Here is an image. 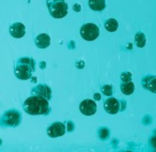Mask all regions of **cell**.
I'll return each instance as SVG.
<instances>
[{"instance_id": "6da1fadb", "label": "cell", "mask_w": 156, "mask_h": 152, "mask_svg": "<svg viewBox=\"0 0 156 152\" xmlns=\"http://www.w3.org/2000/svg\"><path fill=\"white\" fill-rule=\"evenodd\" d=\"M24 111L29 115H48L51 111L49 100L38 95H32L28 97L23 105Z\"/></svg>"}, {"instance_id": "7a4b0ae2", "label": "cell", "mask_w": 156, "mask_h": 152, "mask_svg": "<svg viewBox=\"0 0 156 152\" xmlns=\"http://www.w3.org/2000/svg\"><path fill=\"white\" fill-rule=\"evenodd\" d=\"M36 63L33 58L30 57H22L20 58L15 66V76L21 80H27L32 77L33 72L35 71Z\"/></svg>"}, {"instance_id": "3957f363", "label": "cell", "mask_w": 156, "mask_h": 152, "mask_svg": "<svg viewBox=\"0 0 156 152\" xmlns=\"http://www.w3.org/2000/svg\"><path fill=\"white\" fill-rule=\"evenodd\" d=\"M22 113L17 109H9L0 117V126L15 128L22 122Z\"/></svg>"}, {"instance_id": "277c9868", "label": "cell", "mask_w": 156, "mask_h": 152, "mask_svg": "<svg viewBox=\"0 0 156 152\" xmlns=\"http://www.w3.org/2000/svg\"><path fill=\"white\" fill-rule=\"evenodd\" d=\"M47 6L51 17L61 19L67 15L68 6L66 0H47Z\"/></svg>"}, {"instance_id": "5b68a950", "label": "cell", "mask_w": 156, "mask_h": 152, "mask_svg": "<svg viewBox=\"0 0 156 152\" xmlns=\"http://www.w3.org/2000/svg\"><path fill=\"white\" fill-rule=\"evenodd\" d=\"M80 36L84 40L93 41L95 40L99 36V28L98 26L94 23H85L81 26L80 28Z\"/></svg>"}, {"instance_id": "8992f818", "label": "cell", "mask_w": 156, "mask_h": 152, "mask_svg": "<svg viewBox=\"0 0 156 152\" xmlns=\"http://www.w3.org/2000/svg\"><path fill=\"white\" fill-rule=\"evenodd\" d=\"M66 126L62 122H53L48 127L47 129V133L50 137L51 138H56L63 136L66 133Z\"/></svg>"}, {"instance_id": "52a82bcc", "label": "cell", "mask_w": 156, "mask_h": 152, "mask_svg": "<svg viewBox=\"0 0 156 152\" xmlns=\"http://www.w3.org/2000/svg\"><path fill=\"white\" fill-rule=\"evenodd\" d=\"M80 110L85 116H92L96 113L97 105L94 100L85 99L80 104Z\"/></svg>"}, {"instance_id": "ba28073f", "label": "cell", "mask_w": 156, "mask_h": 152, "mask_svg": "<svg viewBox=\"0 0 156 152\" xmlns=\"http://www.w3.org/2000/svg\"><path fill=\"white\" fill-rule=\"evenodd\" d=\"M104 108L108 114H117L120 112V101L116 98L109 97L104 102Z\"/></svg>"}, {"instance_id": "9c48e42d", "label": "cell", "mask_w": 156, "mask_h": 152, "mask_svg": "<svg viewBox=\"0 0 156 152\" xmlns=\"http://www.w3.org/2000/svg\"><path fill=\"white\" fill-rule=\"evenodd\" d=\"M32 95H38L45 97L48 100L51 99V88L46 84H39L36 87H34L31 91Z\"/></svg>"}, {"instance_id": "30bf717a", "label": "cell", "mask_w": 156, "mask_h": 152, "mask_svg": "<svg viewBox=\"0 0 156 152\" xmlns=\"http://www.w3.org/2000/svg\"><path fill=\"white\" fill-rule=\"evenodd\" d=\"M9 34L14 38H21L25 35V26L22 22H15L10 25Z\"/></svg>"}, {"instance_id": "8fae6325", "label": "cell", "mask_w": 156, "mask_h": 152, "mask_svg": "<svg viewBox=\"0 0 156 152\" xmlns=\"http://www.w3.org/2000/svg\"><path fill=\"white\" fill-rule=\"evenodd\" d=\"M156 78L153 75H148L142 78V86L144 89L151 91V92H156Z\"/></svg>"}, {"instance_id": "7c38bea8", "label": "cell", "mask_w": 156, "mask_h": 152, "mask_svg": "<svg viewBox=\"0 0 156 152\" xmlns=\"http://www.w3.org/2000/svg\"><path fill=\"white\" fill-rule=\"evenodd\" d=\"M35 44L39 49H46L51 45V37L47 34H40L35 38Z\"/></svg>"}, {"instance_id": "4fadbf2b", "label": "cell", "mask_w": 156, "mask_h": 152, "mask_svg": "<svg viewBox=\"0 0 156 152\" xmlns=\"http://www.w3.org/2000/svg\"><path fill=\"white\" fill-rule=\"evenodd\" d=\"M89 6L94 11H102L106 8V0H89Z\"/></svg>"}, {"instance_id": "5bb4252c", "label": "cell", "mask_w": 156, "mask_h": 152, "mask_svg": "<svg viewBox=\"0 0 156 152\" xmlns=\"http://www.w3.org/2000/svg\"><path fill=\"white\" fill-rule=\"evenodd\" d=\"M121 91L125 95H130L135 92V84L132 80L128 82H122L121 84Z\"/></svg>"}, {"instance_id": "9a60e30c", "label": "cell", "mask_w": 156, "mask_h": 152, "mask_svg": "<svg viewBox=\"0 0 156 152\" xmlns=\"http://www.w3.org/2000/svg\"><path fill=\"white\" fill-rule=\"evenodd\" d=\"M119 27V22L115 19H108L105 22V28L108 32H115Z\"/></svg>"}, {"instance_id": "2e32d148", "label": "cell", "mask_w": 156, "mask_h": 152, "mask_svg": "<svg viewBox=\"0 0 156 152\" xmlns=\"http://www.w3.org/2000/svg\"><path fill=\"white\" fill-rule=\"evenodd\" d=\"M146 41H147L146 36L142 32L136 33V37H135V42H136V46L138 48H143L146 45Z\"/></svg>"}, {"instance_id": "e0dca14e", "label": "cell", "mask_w": 156, "mask_h": 152, "mask_svg": "<svg viewBox=\"0 0 156 152\" xmlns=\"http://www.w3.org/2000/svg\"><path fill=\"white\" fill-rule=\"evenodd\" d=\"M98 134L101 140H107L109 137V130L106 127H102L98 130Z\"/></svg>"}, {"instance_id": "ac0fdd59", "label": "cell", "mask_w": 156, "mask_h": 152, "mask_svg": "<svg viewBox=\"0 0 156 152\" xmlns=\"http://www.w3.org/2000/svg\"><path fill=\"white\" fill-rule=\"evenodd\" d=\"M101 91L106 96H111L113 93V88L111 85H103L101 87Z\"/></svg>"}, {"instance_id": "d6986e66", "label": "cell", "mask_w": 156, "mask_h": 152, "mask_svg": "<svg viewBox=\"0 0 156 152\" xmlns=\"http://www.w3.org/2000/svg\"><path fill=\"white\" fill-rule=\"evenodd\" d=\"M121 79L122 82H128L132 80V74L130 72H123L121 75Z\"/></svg>"}, {"instance_id": "ffe728a7", "label": "cell", "mask_w": 156, "mask_h": 152, "mask_svg": "<svg viewBox=\"0 0 156 152\" xmlns=\"http://www.w3.org/2000/svg\"><path fill=\"white\" fill-rule=\"evenodd\" d=\"M67 124H68L67 131H68V132H72V131H74V124H72L71 121H68Z\"/></svg>"}, {"instance_id": "44dd1931", "label": "cell", "mask_w": 156, "mask_h": 152, "mask_svg": "<svg viewBox=\"0 0 156 152\" xmlns=\"http://www.w3.org/2000/svg\"><path fill=\"white\" fill-rule=\"evenodd\" d=\"M120 106H121L120 111H122V110H124L125 107H126V102L125 101H120Z\"/></svg>"}, {"instance_id": "7402d4cb", "label": "cell", "mask_w": 156, "mask_h": 152, "mask_svg": "<svg viewBox=\"0 0 156 152\" xmlns=\"http://www.w3.org/2000/svg\"><path fill=\"white\" fill-rule=\"evenodd\" d=\"M80 6L79 5V4H76L75 6H74V10L76 11V12H79V11H80Z\"/></svg>"}, {"instance_id": "603a6c76", "label": "cell", "mask_w": 156, "mask_h": 152, "mask_svg": "<svg viewBox=\"0 0 156 152\" xmlns=\"http://www.w3.org/2000/svg\"><path fill=\"white\" fill-rule=\"evenodd\" d=\"M94 99L97 100V101H98V100H100V99H101V98H100V94H99V93H95V94H94Z\"/></svg>"}]
</instances>
